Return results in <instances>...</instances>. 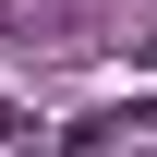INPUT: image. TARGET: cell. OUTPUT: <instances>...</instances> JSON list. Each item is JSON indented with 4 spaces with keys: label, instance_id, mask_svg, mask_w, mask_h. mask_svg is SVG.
<instances>
[{
    "label": "cell",
    "instance_id": "obj_1",
    "mask_svg": "<svg viewBox=\"0 0 157 157\" xmlns=\"http://www.w3.org/2000/svg\"><path fill=\"white\" fill-rule=\"evenodd\" d=\"M0 133H12V109H0Z\"/></svg>",
    "mask_w": 157,
    "mask_h": 157
}]
</instances>
